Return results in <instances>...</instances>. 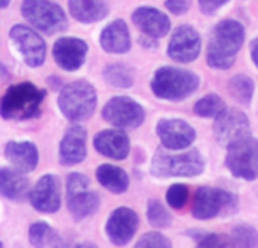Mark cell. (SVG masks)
I'll list each match as a JSON object with an SVG mask.
<instances>
[{
	"mask_svg": "<svg viewBox=\"0 0 258 248\" xmlns=\"http://www.w3.org/2000/svg\"><path fill=\"white\" fill-rule=\"evenodd\" d=\"M29 203L36 211L52 215L61 208V181L54 174H44L37 179V182L31 188Z\"/></svg>",
	"mask_w": 258,
	"mask_h": 248,
	"instance_id": "4fadbf2b",
	"label": "cell"
},
{
	"mask_svg": "<svg viewBox=\"0 0 258 248\" xmlns=\"http://www.w3.org/2000/svg\"><path fill=\"white\" fill-rule=\"evenodd\" d=\"M98 95L95 86L86 80H78L68 83L61 88V93L57 96L61 113L73 123L88 120L95 113Z\"/></svg>",
	"mask_w": 258,
	"mask_h": 248,
	"instance_id": "5b68a950",
	"label": "cell"
},
{
	"mask_svg": "<svg viewBox=\"0 0 258 248\" xmlns=\"http://www.w3.org/2000/svg\"><path fill=\"white\" fill-rule=\"evenodd\" d=\"M139 215L132 208L120 206L111 211V215L105 223L106 236L113 245L125 246L135 236V233L139 230Z\"/></svg>",
	"mask_w": 258,
	"mask_h": 248,
	"instance_id": "5bb4252c",
	"label": "cell"
},
{
	"mask_svg": "<svg viewBox=\"0 0 258 248\" xmlns=\"http://www.w3.org/2000/svg\"><path fill=\"white\" fill-rule=\"evenodd\" d=\"M245 41V29L238 21L226 19L216 24L208 42L206 61L213 70H230Z\"/></svg>",
	"mask_w": 258,
	"mask_h": 248,
	"instance_id": "6da1fadb",
	"label": "cell"
},
{
	"mask_svg": "<svg viewBox=\"0 0 258 248\" xmlns=\"http://www.w3.org/2000/svg\"><path fill=\"white\" fill-rule=\"evenodd\" d=\"M66 208L76 221L86 220L100 208V194L91 189L90 179L81 172H71L66 179Z\"/></svg>",
	"mask_w": 258,
	"mask_h": 248,
	"instance_id": "8992f818",
	"label": "cell"
},
{
	"mask_svg": "<svg viewBox=\"0 0 258 248\" xmlns=\"http://www.w3.org/2000/svg\"><path fill=\"white\" fill-rule=\"evenodd\" d=\"M93 147L96 152L113 160H125L130 154V139L121 129L101 130L95 135Z\"/></svg>",
	"mask_w": 258,
	"mask_h": 248,
	"instance_id": "d6986e66",
	"label": "cell"
},
{
	"mask_svg": "<svg viewBox=\"0 0 258 248\" xmlns=\"http://www.w3.org/2000/svg\"><path fill=\"white\" fill-rule=\"evenodd\" d=\"M14 47L19 52L21 59L26 63L27 66L37 68L42 66L46 61V42L34 29L17 24L9 32Z\"/></svg>",
	"mask_w": 258,
	"mask_h": 248,
	"instance_id": "8fae6325",
	"label": "cell"
},
{
	"mask_svg": "<svg viewBox=\"0 0 258 248\" xmlns=\"http://www.w3.org/2000/svg\"><path fill=\"white\" fill-rule=\"evenodd\" d=\"M46 91L31 81L12 85L0 100V115L6 120H31L41 113Z\"/></svg>",
	"mask_w": 258,
	"mask_h": 248,
	"instance_id": "7a4b0ae2",
	"label": "cell"
},
{
	"mask_svg": "<svg viewBox=\"0 0 258 248\" xmlns=\"http://www.w3.org/2000/svg\"><path fill=\"white\" fill-rule=\"evenodd\" d=\"M199 2V7H201L203 14L206 16H213L216 11H220L223 6H226L230 0H198Z\"/></svg>",
	"mask_w": 258,
	"mask_h": 248,
	"instance_id": "8d00e7d4",
	"label": "cell"
},
{
	"mask_svg": "<svg viewBox=\"0 0 258 248\" xmlns=\"http://www.w3.org/2000/svg\"><path fill=\"white\" fill-rule=\"evenodd\" d=\"M0 248H4V243L2 241H0Z\"/></svg>",
	"mask_w": 258,
	"mask_h": 248,
	"instance_id": "60d3db41",
	"label": "cell"
},
{
	"mask_svg": "<svg viewBox=\"0 0 258 248\" xmlns=\"http://www.w3.org/2000/svg\"><path fill=\"white\" fill-rule=\"evenodd\" d=\"M199 83H201V80H199L196 73L181 70V68L162 66L155 71L150 88L160 100L181 101L189 98L192 93H196Z\"/></svg>",
	"mask_w": 258,
	"mask_h": 248,
	"instance_id": "3957f363",
	"label": "cell"
},
{
	"mask_svg": "<svg viewBox=\"0 0 258 248\" xmlns=\"http://www.w3.org/2000/svg\"><path fill=\"white\" fill-rule=\"evenodd\" d=\"M78 243H75L71 240V238H68L64 236L62 233L59 231H56L52 233V236H51V240H49V248H76Z\"/></svg>",
	"mask_w": 258,
	"mask_h": 248,
	"instance_id": "e575fe53",
	"label": "cell"
},
{
	"mask_svg": "<svg viewBox=\"0 0 258 248\" xmlns=\"http://www.w3.org/2000/svg\"><path fill=\"white\" fill-rule=\"evenodd\" d=\"M165 199H167V204L172 210H182L189 199L187 186L186 184H172L165 193Z\"/></svg>",
	"mask_w": 258,
	"mask_h": 248,
	"instance_id": "1f68e13d",
	"label": "cell"
},
{
	"mask_svg": "<svg viewBox=\"0 0 258 248\" xmlns=\"http://www.w3.org/2000/svg\"><path fill=\"white\" fill-rule=\"evenodd\" d=\"M147 220L155 228H167L172 218L159 199H150L147 204Z\"/></svg>",
	"mask_w": 258,
	"mask_h": 248,
	"instance_id": "4dcf8cb0",
	"label": "cell"
},
{
	"mask_svg": "<svg viewBox=\"0 0 258 248\" xmlns=\"http://www.w3.org/2000/svg\"><path fill=\"white\" fill-rule=\"evenodd\" d=\"M4 155L14 167L24 174L32 172L39 164V150L29 140H11L6 144Z\"/></svg>",
	"mask_w": 258,
	"mask_h": 248,
	"instance_id": "ffe728a7",
	"label": "cell"
},
{
	"mask_svg": "<svg viewBox=\"0 0 258 248\" xmlns=\"http://www.w3.org/2000/svg\"><path fill=\"white\" fill-rule=\"evenodd\" d=\"M199 52H201V37L196 29L192 26H179L169 41L167 56L176 63L187 65L198 59Z\"/></svg>",
	"mask_w": 258,
	"mask_h": 248,
	"instance_id": "9a60e30c",
	"label": "cell"
},
{
	"mask_svg": "<svg viewBox=\"0 0 258 248\" xmlns=\"http://www.w3.org/2000/svg\"><path fill=\"white\" fill-rule=\"evenodd\" d=\"M86 139H88V134H86V129L83 125H71L59 142V162L66 167L81 164L86 159V154H88Z\"/></svg>",
	"mask_w": 258,
	"mask_h": 248,
	"instance_id": "e0dca14e",
	"label": "cell"
},
{
	"mask_svg": "<svg viewBox=\"0 0 258 248\" xmlns=\"http://www.w3.org/2000/svg\"><path fill=\"white\" fill-rule=\"evenodd\" d=\"M9 4H11V0H0V9H6Z\"/></svg>",
	"mask_w": 258,
	"mask_h": 248,
	"instance_id": "ab89813d",
	"label": "cell"
},
{
	"mask_svg": "<svg viewBox=\"0 0 258 248\" xmlns=\"http://www.w3.org/2000/svg\"><path fill=\"white\" fill-rule=\"evenodd\" d=\"M157 135L169 150H184L196 140V130L181 118H162L157 121Z\"/></svg>",
	"mask_w": 258,
	"mask_h": 248,
	"instance_id": "2e32d148",
	"label": "cell"
},
{
	"mask_svg": "<svg viewBox=\"0 0 258 248\" xmlns=\"http://www.w3.org/2000/svg\"><path fill=\"white\" fill-rule=\"evenodd\" d=\"M31 193V182L16 167H0V194L11 201H24Z\"/></svg>",
	"mask_w": 258,
	"mask_h": 248,
	"instance_id": "603a6c76",
	"label": "cell"
},
{
	"mask_svg": "<svg viewBox=\"0 0 258 248\" xmlns=\"http://www.w3.org/2000/svg\"><path fill=\"white\" fill-rule=\"evenodd\" d=\"M228 91L238 103L250 105L255 93V81L246 75H236L228 81Z\"/></svg>",
	"mask_w": 258,
	"mask_h": 248,
	"instance_id": "484cf974",
	"label": "cell"
},
{
	"mask_svg": "<svg viewBox=\"0 0 258 248\" xmlns=\"http://www.w3.org/2000/svg\"><path fill=\"white\" fill-rule=\"evenodd\" d=\"M101 116H103L105 121H108L116 129L134 130L144 123L145 110L142 105L128 98V96H113L111 100L106 101Z\"/></svg>",
	"mask_w": 258,
	"mask_h": 248,
	"instance_id": "30bf717a",
	"label": "cell"
},
{
	"mask_svg": "<svg viewBox=\"0 0 258 248\" xmlns=\"http://www.w3.org/2000/svg\"><path fill=\"white\" fill-rule=\"evenodd\" d=\"M226 167L235 177L253 181L258 177V140L251 135L231 144L226 154Z\"/></svg>",
	"mask_w": 258,
	"mask_h": 248,
	"instance_id": "9c48e42d",
	"label": "cell"
},
{
	"mask_svg": "<svg viewBox=\"0 0 258 248\" xmlns=\"http://www.w3.org/2000/svg\"><path fill=\"white\" fill-rule=\"evenodd\" d=\"M250 52H251V59L255 63V66L258 68V37L253 39L251 46H250Z\"/></svg>",
	"mask_w": 258,
	"mask_h": 248,
	"instance_id": "74e56055",
	"label": "cell"
},
{
	"mask_svg": "<svg viewBox=\"0 0 258 248\" xmlns=\"http://www.w3.org/2000/svg\"><path fill=\"white\" fill-rule=\"evenodd\" d=\"M196 248H235V245L230 236L223 235V233H211V235L201 238Z\"/></svg>",
	"mask_w": 258,
	"mask_h": 248,
	"instance_id": "836d02e7",
	"label": "cell"
},
{
	"mask_svg": "<svg viewBox=\"0 0 258 248\" xmlns=\"http://www.w3.org/2000/svg\"><path fill=\"white\" fill-rule=\"evenodd\" d=\"M100 46L101 49L111 54H123L128 52L132 47V39H130V32L126 24L118 19L106 26L100 34Z\"/></svg>",
	"mask_w": 258,
	"mask_h": 248,
	"instance_id": "7402d4cb",
	"label": "cell"
},
{
	"mask_svg": "<svg viewBox=\"0 0 258 248\" xmlns=\"http://www.w3.org/2000/svg\"><path fill=\"white\" fill-rule=\"evenodd\" d=\"M96 181L103 186L106 191L113 194H123L130 186V179L123 169L113 164H101L96 169Z\"/></svg>",
	"mask_w": 258,
	"mask_h": 248,
	"instance_id": "d4e9b609",
	"label": "cell"
},
{
	"mask_svg": "<svg viewBox=\"0 0 258 248\" xmlns=\"http://www.w3.org/2000/svg\"><path fill=\"white\" fill-rule=\"evenodd\" d=\"M214 137L223 147H230L231 144L250 137V120L241 110L225 108L214 118L213 127Z\"/></svg>",
	"mask_w": 258,
	"mask_h": 248,
	"instance_id": "7c38bea8",
	"label": "cell"
},
{
	"mask_svg": "<svg viewBox=\"0 0 258 248\" xmlns=\"http://www.w3.org/2000/svg\"><path fill=\"white\" fill-rule=\"evenodd\" d=\"M88 52V44L78 37H62L52 47V57L56 65L64 71H76L83 66Z\"/></svg>",
	"mask_w": 258,
	"mask_h": 248,
	"instance_id": "ac0fdd59",
	"label": "cell"
},
{
	"mask_svg": "<svg viewBox=\"0 0 258 248\" xmlns=\"http://www.w3.org/2000/svg\"><path fill=\"white\" fill-rule=\"evenodd\" d=\"M238 208V198L221 188H199L194 194L192 216L196 220H211L216 216L233 215Z\"/></svg>",
	"mask_w": 258,
	"mask_h": 248,
	"instance_id": "52a82bcc",
	"label": "cell"
},
{
	"mask_svg": "<svg viewBox=\"0 0 258 248\" xmlns=\"http://www.w3.org/2000/svg\"><path fill=\"white\" fill-rule=\"evenodd\" d=\"M103 78L110 86H115V88H130L135 81L132 70L121 63L110 65L103 71Z\"/></svg>",
	"mask_w": 258,
	"mask_h": 248,
	"instance_id": "4316f807",
	"label": "cell"
},
{
	"mask_svg": "<svg viewBox=\"0 0 258 248\" xmlns=\"http://www.w3.org/2000/svg\"><path fill=\"white\" fill-rule=\"evenodd\" d=\"M54 230L46 221H36L29 226V243L34 248H46L49 246V240Z\"/></svg>",
	"mask_w": 258,
	"mask_h": 248,
	"instance_id": "f546056e",
	"label": "cell"
},
{
	"mask_svg": "<svg viewBox=\"0 0 258 248\" xmlns=\"http://www.w3.org/2000/svg\"><path fill=\"white\" fill-rule=\"evenodd\" d=\"M204 171V159L199 150L169 152V149H157L150 162V172L155 177H196Z\"/></svg>",
	"mask_w": 258,
	"mask_h": 248,
	"instance_id": "277c9868",
	"label": "cell"
},
{
	"mask_svg": "<svg viewBox=\"0 0 258 248\" xmlns=\"http://www.w3.org/2000/svg\"><path fill=\"white\" fill-rule=\"evenodd\" d=\"M21 12L34 29L47 36L57 34L68 27L64 11L51 0H24Z\"/></svg>",
	"mask_w": 258,
	"mask_h": 248,
	"instance_id": "ba28073f",
	"label": "cell"
},
{
	"mask_svg": "<svg viewBox=\"0 0 258 248\" xmlns=\"http://www.w3.org/2000/svg\"><path fill=\"white\" fill-rule=\"evenodd\" d=\"M225 108H226V105L221 96L216 93H211L196 101V105H194V113L198 116H203V118H216Z\"/></svg>",
	"mask_w": 258,
	"mask_h": 248,
	"instance_id": "83f0119b",
	"label": "cell"
},
{
	"mask_svg": "<svg viewBox=\"0 0 258 248\" xmlns=\"http://www.w3.org/2000/svg\"><path fill=\"white\" fill-rule=\"evenodd\" d=\"M71 16L83 24L100 22L108 16V6L103 0H70Z\"/></svg>",
	"mask_w": 258,
	"mask_h": 248,
	"instance_id": "cb8c5ba5",
	"label": "cell"
},
{
	"mask_svg": "<svg viewBox=\"0 0 258 248\" xmlns=\"http://www.w3.org/2000/svg\"><path fill=\"white\" fill-rule=\"evenodd\" d=\"M76 248H98V245L93 241H81V243H78Z\"/></svg>",
	"mask_w": 258,
	"mask_h": 248,
	"instance_id": "f35d334b",
	"label": "cell"
},
{
	"mask_svg": "<svg viewBox=\"0 0 258 248\" xmlns=\"http://www.w3.org/2000/svg\"><path fill=\"white\" fill-rule=\"evenodd\" d=\"M132 22L137 26V29H140V32L154 39L164 37L170 31L169 17L154 7H139L132 14Z\"/></svg>",
	"mask_w": 258,
	"mask_h": 248,
	"instance_id": "44dd1931",
	"label": "cell"
},
{
	"mask_svg": "<svg viewBox=\"0 0 258 248\" xmlns=\"http://www.w3.org/2000/svg\"><path fill=\"white\" fill-rule=\"evenodd\" d=\"M189 7H191L189 0H167L165 2V9L169 12H172L174 16H182V14L189 11Z\"/></svg>",
	"mask_w": 258,
	"mask_h": 248,
	"instance_id": "d590c367",
	"label": "cell"
},
{
	"mask_svg": "<svg viewBox=\"0 0 258 248\" xmlns=\"http://www.w3.org/2000/svg\"><path fill=\"white\" fill-rule=\"evenodd\" d=\"M134 248H172V243L165 235L159 231H149L139 238Z\"/></svg>",
	"mask_w": 258,
	"mask_h": 248,
	"instance_id": "d6a6232c",
	"label": "cell"
},
{
	"mask_svg": "<svg viewBox=\"0 0 258 248\" xmlns=\"http://www.w3.org/2000/svg\"><path fill=\"white\" fill-rule=\"evenodd\" d=\"M231 240L235 248H258V231L251 225L241 223L233 228Z\"/></svg>",
	"mask_w": 258,
	"mask_h": 248,
	"instance_id": "f1b7e54d",
	"label": "cell"
}]
</instances>
